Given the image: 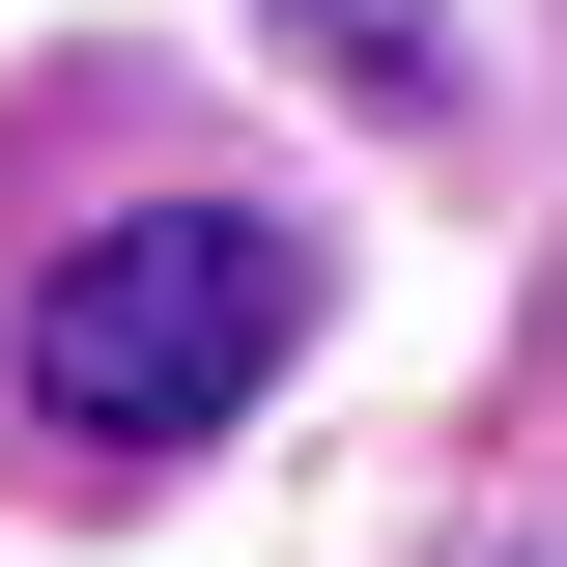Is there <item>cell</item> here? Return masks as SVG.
<instances>
[{
    "label": "cell",
    "mask_w": 567,
    "mask_h": 567,
    "mask_svg": "<svg viewBox=\"0 0 567 567\" xmlns=\"http://www.w3.org/2000/svg\"><path fill=\"white\" fill-rule=\"evenodd\" d=\"M284 341H312V227L142 199V227H85V256L29 284V425H85V454H199Z\"/></svg>",
    "instance_id": "cell-1"
},
{
    "label": "cell",
    "mask_w": 567,
    "mask_h": 567,
    "mask_svg": "<svg viewBox=\"0 0 567 567\" xmlns=\"http://www.w3.org/2000/svg\"><path fill=\"white\" fill-rule=\"evenodd\" d=\"M284 29H312L369 114H454V29H425V0H284Z\"/></svg>",
    "instance_id": "cell-2"
}]
</instances>
